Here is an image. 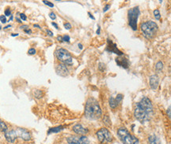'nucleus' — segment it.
<instances>
[{
	"label": "nucleus",
	"instance_id": "1",
	"mask_svg": "<svg viewBox=\"0 0 171 144\" xmlns=\"http://www.w3.org/2000/svg\"><path fill=\"white\" fill-rule=\"evenodd\" d=\"M134 114L135 118L142 123L150 120L153 114V105L149 98L143 97L140 102L136 103Z\"/></svg>",
	"mask_w": 171,
	"mask_h": 144
},
{
	"label": "nucleus",
	"instance_id": "2",
	"mask_svg": "<svg viewBox=\"0 0 171 144\" xmlns=\"http://www.w3.org/2000/svg\"><path fill=\"white\" fill-rule=\"evenodd\" d=\"M102 112L98 102L94 98H90L86 101L85 106V116L90 120H97L101 117Z\"/></svg>",
	"mask_w": 171,
	"mask_h": 144
},
{
	"label": "nucleus",
	"instance_id": "3",
	"mask_svg": "<svg viewBox=\"0 0 171 144\" xmlns=\"http://www.w3.org/2000/svg\"><path fill=\"white\" fill-rule=\"evenodd\" d=\"M141 28V31L147 39H152L155 35L158 30V25L155 23L154 21H148L147 22H144L140 26Z\"/></svg>",
	"mask_w": 171,
	"mask_h": 144
},
{
	"label": "nucleus",
	"instance_id": "4",
	"mask_svg": "<svg viewBox=\"0 0 171 144\" xmlns=\"http://www.w3.org/2000/svg\"><path fill=\"white\" fill-rule=\"evenodd\" d=\"M117 135L120 138V141L124 144H138L139 139L130 134L126 128L124 127L120 128L117 130Z\"/></svg>",
	"mask_w": 171,
	"mask_h": 144
},
{
	"label": "nucleus",
	"instance_id": "5",
	"mask_svg": "<svg viewBox=\"0 0 171 144\" xmlns=\"http://www.w3.org/2000/svg\"><path fill=\"white\" fill-rule=\"evenodd\" d=\"M140 14V10L139 6H135L131 8L128 12V25L132 28V30L136 31L137 30V21Z\"/></svg>",
	"mask_w": 171,
	"mask_h": 144
},
{
	"label": "nucleus",
	"instance_id": "6",
	"mask_svg": "<svg viewBox=\"0 0 171 144\" xmlns=\"http://www.w3.org/2000/svg\"><path fill=\"white\" fill-rule=\"evenodd\" d=\"M56 58L60 62L64 65H70L73 63V58L70 54V52L64 48H58L56 51Z\"/></svg>",
	"mask_w": 171,
	"mask_h": 144
},
{
	"label": "nucleus",
	"instance_id": "7",
	"mask_svg": "<svg viewBox=\"0 0 171 144\" xmlns=\"http://www.w3.org/2000/svg\"><path fill=\"white\" fill-rule=\"evenodd\" d=\"M97 137L98 141L101 143H109L113 141V135L111 132L109 131L108 128H101L97 131Z\"/></svg>",
	"mask_w": 171,
	"mask_h": 144
},
{
	"label": "nucleus",
	"instance_id": "8",
	"mask_svg": "<svg viewBox=\"0 0 171 144\" xmlns=\"http://www.w3.org/2000/svg\"><path fill=\"white\" fill-rule=\"evenodd\" d=\"M67 141L68 144H90L89 139L85 135H71L67 138Z\"/></svg>",
	"mask_w": 171,
	"mask_h": 144
},
{
	"label": "nucleus",
	"instance_id": "9",
	"mask_svg": "<svg viewBox=\"0 0 171 144\" xmlns=\"http://www.w3.org/2000/svg\"><path fill=\"white\" fill-rule=\"evenodd\" d=\"M16 131V134L18 137H20L25 141H29V140L31 139V135H30V132L25 129V128H17L15 129Z\"/></svg>",
	"mask_w": 171,
	"mask_h": 144
},
{
	"label": "nucleus",
	"instance_id": "10",
	"mask_svg": "<svg viewBox=\"0 0 171 144\" xmlns=\"http://www.w3.org/2000/svg\"><path fill=\"white\" fill-rule=\"evenodd\" d=\"M107 43H108V46L106 48V51L110 52V53H114V54H116L119 56H122L124 54L122 51H120L118 48H117L116 45L115 43H113V42L110 39H107Z\"/></svg>",
	"mask_w": 171,
	"mask_h": 144
},
{
	"label": "nucleus",
	"instance_id": "11",
	"mask_svg": "<svg viewBox=\"0 0 171 144\" xmlns=\"http://www.w3.org/2000/svg\"><path fill=\"white\" fill-rule=\"evenodd\" d=\"M56 71L57 74L63 77H66L69 74V71H68L67 67L64 64H59V65H57L56 67Z\"/></svg>",
	"mask_w": 171,
	"mask_h": 144
},
{
	"label": "nucleus",
	"instance_id": "12",
	"mask_svg": "<svg viewBox=\"0 0 171 144\" xmlns=\"http://www.w3.org/2000/svg\"><path fill=\"white\" fill-rule=\"evenodd\" d=\"M5 138L8 143H14L15 142V140H16V139L18 138L15 130H10V131H6L5 132Z\"/></svg>",
	"mask_w": 171,
	"mask_h": 144
},
{
	"label": "nucleus",
	"instance_id": "13",
	"mask_svg": "<svg viewBox=\"0 0 171 144\" xmlns=\"http://www.w3.org/2000/svg\"><path fill=\"white\" fill-rule=\"evenodd\" d=\"M73 131L75 134H78V135H84L88 133V129L86 128L83 127L82 124H75V125L73 127Z\"/></svg>",
	"mask_w": 171,
	"mask_h": 144
},
{
	"label": "nucleus",
	"instance_id": "14",
	"mask_svg": "<svg viewBox=\"0 0 171 144\" xmlns=\"http://www.w3.org/2000/svg\"><path fill=\"white\" fill-rule=\"evenodd\" d=\"M158 84H159V77L156 74H154L151 76L150 77V86L151 89L153 90H156L158 87Z\"/></svg>",
	"mask_w": 171,
	"mask_h": 144
},
{
	"label": "nucleus",
	"instance_id": "15",
	"mask_svg": "<svg viewBox=\"0 0 171 144\" xmlns=\"http://www.w3.org/2000/svg\"><path fill=\"white\" fill-rule=\"evenodd\" d=\"M116 62L119 66L123 67L124 69H128L129 67V62L128 59L126 58H123V57H118V58H116Z\"/></svg>",
	"mask_w": 171,
	"mask_h": 144
},
{
	"label": "nucleus",
	"instance_id": "16",
	"mask_svg": "<svg viewBox=\"0 0 171 144\" xmlns=\"http://www.w3.org/2000/svg\"><path fill=\"white\" fill-rule=\"evenodd\" d=\"M148 143L149 144H161L160 139L155 135H151L148 138Z\"/></svg>",
	"mask_w": 171,
	"mask_h": 144
},
{
	"label": "nucleus",
	"instance_id": "17",
	"mask_svg": "<svg viewBox=\"0 0 171 144\" xmlns=\"http://www.w3.org/2000/svg\"><path fill=\"white\" fill-rule=\"evenodd\" d=\"M64 129V126H57L55 128H49V130L48 131V134H52V133H58V132L61 131L62 130Z\"/></svg>",
	"mask_w": 171,
	"mask_h": 144
},
{
	"label": "nucleus",
	"instance_id": "18",
	"mask_svg": "<svg viewBox=\"0 0 171 144\" xmlns=\"http://www.w3.org/2000/svg\"><path fill=\"white\" fill-rule=\"evenodd\" d=\"M109 102L110 107H111V109H115L117 106H118V105H119V104L116 102V99H115V98H114L113 97H110V98H109Z\"/></svg>",
	"mask_w": 171,
	"mask_h": 144
},
{
	"label": "nucleus",
	"instance_id": "19",
	"mask_svg": "<svg viewBox=\"0 0 171 144\" xmlns=\"http://www.w3.org/2000/svg\"><path fill=\"white\" fill-rule=\"evenodd\" d=\"M33 95L36 98L39 99V98H41L43 97V92L41 90H34L33 91Z\"/></svg>",
	"mask_w": 171,
	"mask_h": 144
},
{
	"label": "nucleus",
	"instance_id": "20",
	"mask_svg": "<svg viewBox=\"0 0 171 144\" xmlns=\"http://www.w3.org/2000/svg\"><path fill=\"white\" fill-rule=\"evenodd\" d=\"M0 131L2 132H5L8 131V128H7V125L5 124V122L3 120H2L0 119Z\"/></svg>",
	"mask_w": 171,
	"mask_h": 144
},
{
	"label": "nucleus",
	"instance_id": "21",
	"mask_svg": "<svg viewBox=\"0 0 171 144\" xmlns=\"http://www.w3.org/2000/svg\"><path fill=\"white\" fill-rule=\"evenodd\" d=\"M102 120H103V123L105 124L106 126H108V127L111 126V120H110L109 117L108 115H105Z\"/></svg>",
	"mask_w": 171,
	"mask_h": 144
},
{
	"label": "nucleus",
	"instance_id": "22",
	"mask_svg": "<svg viewBox=\"0 0 171 144\" xmlns=\"http://www.w3.org/2000/svg\"><path fill=\"white\" fill-rule=\"evenodd\" d=\"M163 69V63L162 62H157L156 65H155V69L158 72H161Z\"/></svg>",
	"mask_w": 171,
	"mask_h": 144
},
{
	"label": "nucleus",
	"instance_id": "23",
	"mask_svg": "<svg viewBox=\"0 0 171 144\" xmlns=\"http://www.w3.org/2000/svg\"><path fill=\"white\" fill-rule=\"evenodd\" d=\"M154 16L155 17V19L158 21H159L161 19V14H160V11H159V10L156 9L154 10Z\"/></svg>",
	"mask_w": 171,
	"mask_h": 144
},
{
	"label": "nucleus",
	"instance_id": "24",
	"mask_svg": "<svg viewBox=\"0 0 171 144\" xmlns=\"http://www.w3.org/2000/svg\"><path fill=\"white\" fill-rule=\"evenodd\" d=\"M115 99H116V101L117 103L120 104V102H121V101H122V99H123V94H118L116 95V97L115 98Z\"/></svg>",
	"mask_w": 171,
	"mask_h": 144
},
{
	"label": "nucleus",
	"instance_id": "25",
	"mask_svg": "<svg viewBox=\"0 0 171 144\" xmlns=\"http://www.w3.org/2000/svg\"><path fill=\"white\" fill-rule=\"evenodd\" d=\"M105 65L104 63H99V65H98V69H99L100 71L104 72L105 70Z\"/></svg>",
	"mask_w": 171,
	"mask_h": 144
},
{
	"label": "nucleus",
	"instance_id": "26",
	"mask_svg": "<svg viewBox=\"0 0 171 144\" xmlns=\"http://www.w3.org/2000/svg\"><path fill=\"white\" fill-rule=\"evenodd\" d=\"M0 21H1L2 24H5L6 22H7L5 15H1V16H0Z\"/></svg>",
	"mask_w": 171,
	"mask_h": 144
},
{
	"label": "nucleus",
	"instance_id": "27",
	"mask_svg": "<svg viewBox=\"0 0 171 144\" xmlns=\"http://www.w3.org/2000/svg\"><path fill=\"white\" fill-rule=\"evenodd\" d=\"M28 54L29 55H33V54H36V50L34 48H30L29 51H28Z\"/></svg>",
	"mask_w": 171,
	"mask_h": 144
},
{
	"label": "nucleus",
	"instance_id": "28",
	"mask_svg": "<svg viewBox=\"0 0 171 144\" xmlns=\"http://www.w3.org/2000/svg\"><path fill=\"white\" fill-rule=\"evenodd\" d=\"M63 26H64V28H65L66 29H67V30H69V29H71V28H72L71 25L70 23H68V22H66V23H64Z\"/></svg>",
	"mask_w": 171,
	"mask_h": 144
},
{
	"label": "nucleus",
	"instance_id": "29",
	"mask_svg": "<svg viewBox=\"0 0 171 144\" xmlns=\"http://www.w3.org/2000/svg\"><path fill=\"white\" fill-rule=\"evenodd\" d=\"M43 2L44 3L45 5H47V6H50V7H54V4H53V3H52L51 2H48V1H46V0H44Z\"/></svg>",
	"mask_w": 171,
	"mask_h": 144
},
{
	"label": "nucleus",
	"instance_id": "30",
	"mask_svg": "<svg viewBox=\"0 0 171 144\" xmlns=\"http://www.w3.org/2000/svg\"><path fill=\"white\" fill-rule=\"evenodd\" d=\"M63 41H65V42L69 43V42H70V36H67V35L63 36Z\"/></svg>",
	"mask_w": 171,
	"mask_h": 144
},
{
	"label": "nucleus",
	"instance_id": "31",
	"mask_svg": "<svg viewBox=\"0 0 171 144\" xmlns=\"http://www.w3.org/2000/svg\"><path fill=\"white\" fill-rule=\"evenodd\" d=\"M49 17H50L52 20H56V14L53 13V12H51L50 13H49Z\"/></svg>",
	"mask_w": 171,
	"mask_h": 144
},
{
	"label": "nucleus",
	"instance_id": "32",
	"mask_svg": "<svg viewBox=\"0 0 171 144\" xmlns=\"http://www.w3.org/2000/svg\"><path fill=\"white\" fill-rule=\"evenodd\" d=\"M11 15V11L10 9H6L5 10V16H7V17H9Z\"/></svg>",
	"mask_w": 171,
	"mask_h": 144
},
{
	"label": "nucleus",
	"instance_id": "33",
	"mask_svg": "<svg viewBox=\"0 0 171 144\" xmlns=\"http://www.w3.org/2000/svg\"><path fill=\"white\" fill-rule=\"evenodd\" d=\"M20 17H21V20H22V21H26V20H27L26 15L24 14V13H21V14H20Z\"/></svg>",
	"mask_w": 171,
	"mask_h": 144
},
{
	"label": "nucleus",
	"instance_id": "34",
	"mask_svg": "<svg viewBox=\"0 0 171 144\" xmlns=\"http://www.w3.org/2000/svg\"><path fill=\"white\" fill-rule=\"evenodd\" d=\"M167 114H168L169 117H170V120H171V106L168 109H167Z\"/></svg>",
	"mask_w": 171,
	"mask_h": 144
},
{
	"label": "nucleus",
	"instance_id": "35",
	"mask_svg": "<svg viewBox=\"0 0 171 144\" xmlns=\"http://www.w3.org/2000/svg\"><path fill=\"white\" fill-rule=\"evenodd\" d=\"M110 8V5L109 4H107L106 5L105 7H104V10H103V12H106V11H107Z\"/></svg>",
	"mask_w": 171,
	"mask_h": 144
},
{
	"label": "nucleus",
	"instance_id": "36",
	"mask_svg": "<svg viewBox=\"0 0 171 144\" xmlns=\"http://www.w3.org/2000/svg\"><path fill=\"white\" fill-rule=\"evenodd\" d=\"M52 25L53 26H54V27H55L56 29H59V26H58V25H57V24H56L55 22H52Z\"/></svg>",
	"mask_w": 171,
	"mask_h": 144
},
{
	"label": "nucleus",
	"instance_id": "37",
	"mask_svg": "<svg viewBox=\"0 0 171 144\" xmlns=\"http://www.w3.org/2000/svg\"><path fill=\"white\" fill-rule=\"evenodd\" d=\"M100 32H101V27H100V26H98V28H97V30L96 33L97 34V35H99Z\"/></svg>",
	"mask_w": 171,
	"mask_h": 144
},
{
	"label": "nucleus",
	"instance_id": "38",
	"mask_svg": "<svg viewBox=\"0 0 171 144\" xmlns=\"http://www.w3.org/2000/svg\"><path fill=\"white\" fill-rule=\"evenodd\" d=\"M47 32H48V34L50 36H53V33H52V31H50V30H47Z\"/></svg>",
	"mask_w": 171,
	"mask_h": 144
},
{
	"label": "nucleus",
	"instance_id": "39",
	"mask_svg": "<svg viewBox=\"0 0 171 144\" xmlns=\"http://www.w3.org/2000/svg\"><path fill=\"white\" fill-rule=\"evenodd\" d=\"M24 31H25L26 33H29V34H31V32H32L31 30H29V29H25Z\"/></svg>",
	"mask_w": 171,
	"mask_h": 144
},
{
	"label": "nucleus",
	"instance_id": "40",
	"mask_svg": "<svg viewBox=\"0 0 171 144\" xmlns=\"http://www.w3.org/2000/svg\"><path fill=\"white\" fill-rule=\"evenodd\" d=\"M57 39H58L59 41H63V37L59 36L57 37Z\"/></svg>",
	"mask_w": 171,
	"mask_h": 144
},
{
	"label": "nucleus",
	"instance_id": "41",
	"mask_svg": "<svg viewBox=\"0 0 171 144\" xmlns=\"http://www.w3.org/2000/svg\"><path fill=\"white\" fill-rule=\"evenodd\" d=\"M88 14H89V17H90L91 19H93V20H94L95 18H94V17H93V16H92V14H91L90 13H88Z\"/></svg>",
	"mask_w": 171,
	"mask_h": 144
},
{
	"label": "nucleus",
	"instance_id": "42",
	"mask_svg": "<svg viewBox=\"0 0 171 144\" xmlns=\"http://www.w3.org/2000/svg\"><path fill=\"white\" fill-rule=\"evenodd\" d=\"M11 36H13V37L18 36V33H13V34H11Z\"/></svg>",
	"mask_w": 171,
	"mask_h": 144
},
{
	"label": "nucleus",
	"instance_id": "43",
	"mask_svg": "<svg viewBox=\"0 0 171 144\" xmlns=\"http://www.w3.org/2000/svg\"><path fill=\"white\" fill-rule=\"evenodd\" d=\"M78 48L79 49H80V50H82V45L81 44V43H78Z\"/></svg>",
	"mask_w": 171,
	"mask_h": 144
},
{
	"label": "nucleus",
	"instance_id": "44",
	"mask_svg": "<svg viewBox=\"0 0 171 144\" xmlns=\"http://www.w3.org/2000/svg\"><path fill=\"white\" fill-rule=\"evenodd\" d=\"M10 27H11V25H6V26H5L4 28H3V29H7V28H10Z\"/></svg>",
	"mask_w": 171,
	"mask_h": 144
},
{
	"label": "nucleus",
	"instance_id": "45",
	"mask_svg": "<svg viewBox=\"0 0 171 144\" xmlns=\"http://www.w3.org/2000/svg\"><path fill=\"white\" fill-rule=\"evenodd\" d=\"M21 28H22V29H23V28H28V26L27 25H24V26H21V27H20Z\"/></svg>",
	"mask_w": 171,
	"mask_h": 144
},
{
	"label": "nucleus",
	"instance_id": "46",
	"mask_svg": "<svg viewBox=\"0 0 171 144\" xmlns=\"http://www.w3.org/2000/svg\"><path fill=\"white\" fill-rule=\"evenodd\" d=\"M16 20H17V21H18V22H19V23H21V19L18 18V17H16Z\"/></svg>",
	"mask_w": 171,
	"mask_h": 144
},
{
	"label": "nucleus",
	"instance_id": "47",
	"mask_svg": "<svg viewBox=\"0 0 171 144\" xmlns=\"http://www.w3.org/2000/svg\"><path fill=\"white\" fill-rule=\"evenodd\" d=\"M33 26H34V27H37V28H40V26H39V25H34Z\"/></svg>",
	"mask_w": 171,
	"mask_h": 144
},
{
	"label": "nucleus",
	"instance_id": "48",
	"mask_svg": "<svg viewBox=\"0 0 171 144\" xmlns=\"http://www.w3.org/2000/svg\"><path fill=\"white\" fill-rule=\"evenodd\" d=\"M13 20V17L12 16H11V17L10 18V20H9V21H12Z\"/></svg>",
	"mask_w": 171,
	"mask_h": 144
},
{
	"label": "nucleus",
	"instance_id": "49",
	"mask_svg": "<svg viewBox=\"0 0 171 144\" xmlns=\"http://www.w3.org/2000/svg\"><path fill=\"white\" fill-rule=\"evenodd\" d=\"M0 29H1V26H0Z\"/></svg>",
	"mask_w": 171,
	"mask_h": 144
}]
</instances>
